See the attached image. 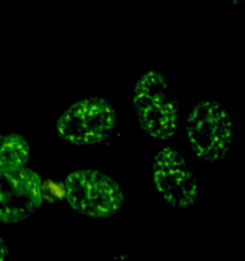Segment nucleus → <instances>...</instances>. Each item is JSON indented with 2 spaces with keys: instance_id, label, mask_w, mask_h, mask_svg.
I'll return each instance as SVG.
<instances>
[{
  "instance_id": "1",
  "label": "nucleus",
  "mask_w": 245,
  "mask_h": 261,
  "mask_svg": "<svg viewBox=\"0 0 245 261\" xmlns=\"http://www.w3.org/2000/svg\"><path fill=\"white\" fill-rule=\"evenodd\" d=\"M133 106L139 126L158 140H168L179 127V102L165 76L155 70L145 71L133 91Z\"/></svg>"
},
{
  "instance_id": "2",
  "label": "nucleus",
  "mask_w": 245,
  "mask_h": 261,
  "mask_svg": "<svg viewBox=\"0 0 245 261\" xmlns=\"http://www.w3.org/2000/svg\"><path fill=\"white\" fill-rule=\"evenodd\" d=\"M190 149L204 162L225 160L234 142L229 112L218 102L202 101L193 107L186 119Z\"/></svg>"
},
{
  "instance_id": "3",
  "label": "nucleus",
  "mask_w": 245,
  "mask_h": 261,
  "mask_svg": "<svg viewBox=\"0 0 245 261\" xmlns=\"http://www.w3.org/2000/svg\"><path fill=\"white\" fill-rule=\"evenodd\" d=\"M64 196L69 205L86 217L109 218L124 201V193L112 177L97 170L73 171L64 181Z\"/></svg>"
},
{
  "instance_id": "4",
  "label": "nucleus",
  "mask_w": 245,
  "mask_h": 261,
  "mask_svg": "<svg viewBox=\"0 0 245 261\" xmlns=\"http://www.w3.org/2000/svg\"><path fill=\"white\" fill-rule=\"evenodd\" d=\"M116 125L114 105L106 97H87L69 106L56 122L58 135L74 145L100 144Z\"/></svg>"
},
{
  "instance_id": "5",
  "label": "nucleus",
  "mask_w": 245,
  "mask_h": 261,
  "mask_svg": "<svg viewBox=\"0 0 245 261\" xmlns=\"http://www.w3.org/2000/svg\"><path fill=\"white\" fill-rule=\"evenodd\" d=\"M42 182L41 176L26 166L0 171V223L27 221L42 205Z\"/></svg>"
},
{
  "instance_id": "6",
  "label": "nucleus",
  "mask_w": 245,
  "mask_h": 261,
  "mask_svg": "<svg viewBox=\"0 0 245 261\" xmlns=\"http://www.w3.org/2000/svg\"><path fill=\"white\" fill-rule=\"evenodd\" d=\"M153 186L175 208H189L198 200V181L185 158L174 148H163L156 154Z\"/></svg>"
},
{
  "instance_id": "7",
  "label": "nucleus",
  "mask_w": 245,
  "mask_h": 261,
  "mask_svg": "<svg viewBox=\"0 0 245 261\" xmlns=\"http://www.w3.org/2000/svg\"><path fill=\"white\" fill-rule=\"evenodd\" d=\"M31 148L23 135L0 134V171L18 170L27 165Z\"/></svg>"
},
{
  "instance_id": "8",
  "label": "nucleus",
  "mask_w": 245,
  "mask_h": 261,
  "mask_svg": "<svg viewBox=\"0 0 245 261\" xmlns=\"http://www.w3.org/2000/svg\"><path fill=\"white\" fill-rule=\"evenodd\" d=\"M10 255V250L9 247L5 245V242L3 241V239L0 237V261L7 260Z\"/></svg>"
},
{
  "instance_id": "9",
  "label": "nucleus",
  "mask_w": 245,
  "mask_h": 261,
  "mask_svg": "<svg viewBox=\"0 0 245 261\" xmlns=\"http://www.w3.org/2000/svg\"><path fill=\"white\" fill-rule=\"evenodd\" d=\"M229 2L234 5H239V4H241L242 0H229Z\"/></svg>"
}]
</instances>
